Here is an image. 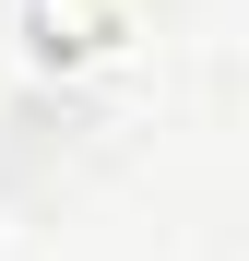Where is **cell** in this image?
<instances>
[{"instance_id": "obj_1", "label": "cell", "mask_w": 249, "mask_h": 261, "mask_svg": "<svg viewBox=\"0 0 249 261\" xmlns=\"http://www.w3.org/2000/svg\"><path fill=\"white\" fill-rule=\"evenodd\" d=\"M131 36H143L131 0H12V48L36 83H95L131 60Z\"/></svg>"}]
</instances>
